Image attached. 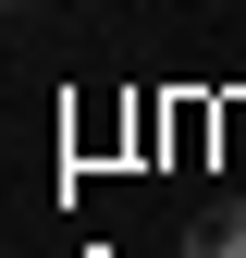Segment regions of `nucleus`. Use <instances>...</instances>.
<instances>
[{
  "mask_svg": "<svg viewBox=\"0 0 246 258\" xmlns=\"http://www.w3.org/2000/svg\"><path fill=\"white\" fill-rule=\"evenodd\" d=\"M184 258H246V209H222V221H197V234H184Z\"/></svg>",
  "mask_w": 246,
  "mask_h": 258,
  "instance_id": "nucleus-1",
  "label": "nucleus"
},
{
  "mask_svg": "<svg viewBox=\"0 0 246 258\" xmlns=\"http://www.w3.org/2000/svg\"><path fill=\"white\" fill-rule=\"evenodd\" d=\"M0 13H25V0H0Z\"/></svg>",
  "mask_w": 246,
  "mask_h": 258,
  "instance_id": "nucleus-2",
  "label": "nucleus"
}]
</instances>
